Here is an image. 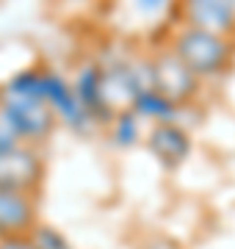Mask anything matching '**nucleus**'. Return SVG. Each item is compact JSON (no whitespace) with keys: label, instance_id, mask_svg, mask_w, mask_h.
<instances>
[{"label":"nucleus","instance_id":"nucleus-5","mask_svg":"<svg viewBox=\"0 0 235 249\" xmlns=\"http://www.w3.org/2000/svg\"><path fill=\"white\" fill-rule=\"evenodd\" d=\"M45 180V160L31 144H19L0 155V191L34 194Z\"/></svg>","mask_w":235,"mask_h":249},{"label":"nucleus","instance_id":"nucleus-15","mask_svg":"<svg viewBox=\"0 0 235 249\" xmlns=\"http://www.w3.org/2000/svg\"><path fill=\"white\" fill-rule=\"evenodd\" d=\"M169 3H172V0H136L138 11H144V14H161Z\"/></svg>","mask_w":235,"mask_h":249},{"label":"nucleus","instance_id":"nucleus-2","mask_svg":"<svg viewBox=\"0 0 235 249\" xmlns=\"http://www.w3.org/2000/svg\"><path fill=\"white\" fill-rule=\"evenodd\" d=\"M172 50L180 55L197 78H216L230 70L233 61V39L199 28L183 25L172 36Z\"/></svg>","mask_w":235,"mask_h":249},{"label":"nucleus","instance_id":"nucleus-1","mask_svg":"<svg viewBox=\"0 0 235 249\" xmlns=\"http://www.w3.org/2000/svg\"><path fill=\"white\" fill-rule=\"evenodd\" d=\"M144 89H152L150 61L141 70L127 61L102 64V75H100V119H102V124H111L114 116L119 114L136 111V103Z\"/></svg>","mask_w":235,"mask_h":249},{"label":"nucleus","instance_id":"nucleus-11","mask_svg":"<svg viewBox=\"0 0 235 249\" xmlns=\"http://www.w3.org/2000/svg\"><path fill=\"white\" fill-rule=\"evenodd\" d=\"M136 111H127V114H119L114 116V130H111V136H114V144L117 147H133L138 139V124H136Z\"/></svg>","mask_w":235,"mask_h":249},{"label":"nucleus","instance_id":"nucleus-9","mask_svg":"<svg viewBox=\"0 0 235 249\" xmlns=\"http://www.w3.org/2000/svg\"><path fill=\"white\" fill-rule=\"evenodd\" d=\"M100 75H102V64H83L78 78H75L72 89H75V97L81 100V106L91 114L94 122H102L100 119Z\"/></svg>","mask_w":235,"mask_h":249},{"label":"nucleus","instance_id":"nucleus-6","mask_svg":"<svg viewBox=\"0 0 235 249\" xmlns=\"http://www.w3.org/2000/svg\"><path fill=\"white\" fill-rule=\"evenodd\" d=\"M180 17L185 28L210 34H235V0H180Z\"/></svg>","mask_w":235,"mask_h":249},{"label":"nucleus","instance_id":"nucleus-16","mask_svg":"<svg viewBox=\"0 0 235 249\" xmlns=\"http://www.w3.org/2000/svg\"><path fill=\"white\" fill-rule=\"evenodd\" d=\"M144 249H177V247L169 244V241H152V244H147Z\"/></svg>","mask_w":235,"mask_h":249},{"label":"nucleus","instance_id":"nucleus-12","mask_svg":"<svg viewBox=\"0 0 235 249\" xmlns=\"http://www.w3.org/2000/svg\"><path fill=\"white\" fill-rule=\"evenodd\" d=\"M31 241L36 244V249H72L69 241L50 224H36L34 232H31Z\"/></svg>","mask_w":235,"mask_h":249},{"label":"nucleus","instance_id":"nucleus-7","mask_svg":"<svg viewBox=\"0 0 235 249\" xmlns=\"http://www.w3.org/2000/svg\"><path fill=\"white\" fill-rule=\"evenodd\" d=\"M147 150L163 169H177L191 155V136L177 122H161L147 136Z\"/></svg>","mask_w":235,"mask_h":249},{"label":"nucleus","instance_id":"nucleus-14","mask_svg":"<svg viewBox=\"0 0 235 249\" xmlns=\"http://www.w3.org/2000/svg\"><path fill=\"white\" fill-rule=\"evenodd\" d=\"M0 249H36L31 235H19V238H0Z\"/></svg>","mask_w":235,"mask_h":249},{"label":"nucleus","instance_id":"nucleus-4","mask_svg":"<svg viewBox=\"0 0 235 249\" xmlns=\"http://www.w3.org/2000/svg\"><path fill=\"white\" fill-rule=\"evenodd\" d=\"M0 106L9 111L11 122L17 124L22 144H31V147L47 142L58 124V114L42 97H17V94L0 91Z\"/></svg>","mask_w":235,"mask_h":249},{"label":"nucleus","instance_id":"nucleus-3","mask_svg":"<svg viewBox=\"0 0 235 249\" xmlns=\"http://www.w3.org/2000/svg\"><path fill=\"white\" fill-rule=\"evenodd\" d=\"M150 83L155 91H161L163 97H169L177 106L191 103L199 91V78L185 67V61L172 47L158 50L150 58Z\"/></svg>","mask_w":235,"mask_h":249},{"label":"nucleus","instance_id":"nucleus-13","mask_svg":"<svg viewBox=\"0 0 235 249\" xmlns=\"http://www.w3.org/2000/svg\"><path fill=\"white\" fill-rule=\"evenodd\" d=\"M19 144H22V136H19L17 124L11 122L9 111L0 106V155L14 150V147H19Z\"/></svg>","mask_w":235,"mask_h":249},{"label":"nucleus","instance_id":"nucleus-10","mask_svg":"<svg viewBox=\"0 0 235 249\" xmlns=\"http://www.w3.org/2000/svg\"><path fill=\"white\" fill-rule=\"evenodd\" d=\"M136 114L155 119V124L174 122V116L180 114V106H177V103H172L169 97H163L161 91L144 89V91H141V97H138V103H136Z\"/></svg>","mask_w":235,"mask_h":249},{"label":"nucleus","instance_id":"nucleus-8","mask_svg":"<svg viewBox=\"0 0 235 249\" xmlns=\"http://www.w3.org/2000/svg\"><path fill=\"white\" fill-rule=\"evenodd\" d=\"M36 224H39V219H36L34 194L0 191V238L31 235Z\"/></svg>","mask_w":235,"mask_h":249}]
</instances>
